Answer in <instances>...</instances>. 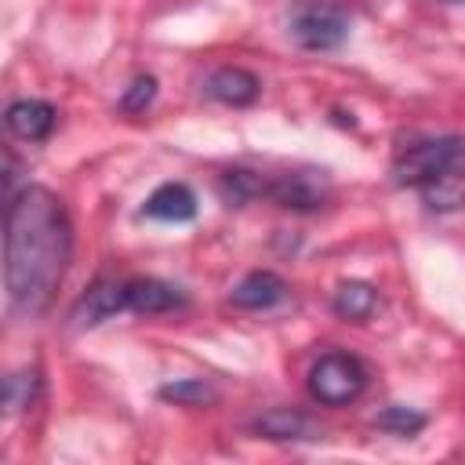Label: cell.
I'll list each match as a JSON object with an SVG mask.
<instances>
[{
	"mask_svg": "<svg viewBox=\"0 0 465 465\" xmlns=\"http://www.w3.org/2000/svg\"><path fill=\"white\" fill-rule=\"evenodd\" d=\"M73 258V225L65 203L44 189L25 185L4 203V287L18 316L51 309Z\"/></svg>",
	"mask_w": 465,
	"mask_h": 465,
	"instance_id": "6da1fadb",
	"label": "cell"
},
{
	"mask_svg": "<svg viewBox=\"0 0 465 465\" xmlns=\"http://www.w3.org/2000/svg\"><path fill=\"white\" fill-rule=\"evenodd\" d=\"M465 174V138L461 134H440L414 142L396 153L392 160V182L403 189H425L432 182L461 178Z\"/></svg>",
	"mask_w": 465,
	"mask_h": 465,
	"instance_id": "7a4b0ae2",
	"label": "cell"
},
{
	"mask_svg": "<svg viewBox=\"0 0 465 465\" xmlns=\"http://www.w3.org/2000/svg\"><path fill=\"white\" fill-rule=\"evenodd\" d=\"M309 396L323 407H345L363 396L367 389V367L349 352H323L309 367Z\"/></svg>",
	"mask_w": 465,
	"mask_h": 465,
	"instance_id": "3957f363",
	"label": "cell"
},
{
	"mask_svg": "<svg viewBox=\"0 0 465 465\" xmlns=\"http://www.w3.org/2000/svg\"><path fill=\"white\" fill-rule=\"evenodd\" d=\"M287 33L305 51H334L349 40V15L338 4L302 0V4L291 7Z\"/></svg>",
	"mask_w": 465,
	"mask_h": 465,
	"instance_id": "277c9868",
	"label": "cell"
},
{
	"mask_svg": "<svg viewBox=\"0 0 465 465\" xmlns=\"http://www.w3.org/2000/svg\"><path fill=\"white\" fill-rule=\"evenodd\" d=\"M265 196L287 211H320L331 200V178L327 171H316V167L283 171L265 182Z\"/></svg>",
	"mask_w": 465,
	"mask_h": 465,
	"instance_id": "5b68a950",
	"label": "cell"
},
{
	"mask_svg": "<svg viewBox=\"0 0 465 465\" xmlns=\"http://www.w3.org/2000/svg\"><path fill=\"white\" fill-rule=\"evenodd\" d=\"M116 312H127V280H98L76 298L69 312V327L87 331V327L113 320Z\"/></svg>",
	"mask_w": 465,
	"mask_h": 465,
	"instance_id": "8992f818",
	"label": "cell"
},
{
	"mask_svg": "<svg viewBox=\"0 0 465 465\" xmlns=\"http://www.w3.org/2000/svg\"><path fill=\"white\" fill-rule=\"evenodd\" d=\"M258 94H262V80L243 65H222L207 76V98H214L222 105L243 109V105H254Z\"/></svg>",
	"mask_w": 465,
	"mask_h": 465,
	"instance_id": "52a82bcc",
	"label": "cell"
},
{
	"mask_svg": "<svg viewBox=\"0 0 465 465\" xmlns=\"http://www.w3.org/2000/svg\"><path fill=\"white\" fill-rule=\"evenodd\" d=\"M4 120H7V131L15 138H22V142H44L54 131V124H58V109L51 102H44V98H22V102H11L7 105Z\"/></svg>",
	"mask_w": 465,
	"mask_h": 465,
	"instance_id": "ba28073f",
	"label": "cell"
},
{
	"mask_svg": "<svg viewBox=\"0 0 465 465\" xmlns=\"http://www.w3.org/2000/svg\"><path fill=\"white\" fill-rule=\"evenodd\" d=\"M185 305V294L163 280H153V276H134L127 280V312H138V316H156V312H171V309H182Z\"/></svg>",
	"mask_w": 465,
	"mask_h": 465,
	"instance_id": "9c48e42d",
	"label": "cell"
},
{
	"mask_svg": "<svg viewBox=\"0 0 465 465\" xmlns=\"http://www.w3.org/2000/svg\"><path fill=\"white\" fill-rule=\"evenodd\" d=\"M142 214L156 222H189L196 218V193L185 182H163L145 196Z\"/></svg>",
	"mask_w": 465,
	"mask_h": 465,
	"instance_id": "30bf717a",
	"label": "cell"
},
{
	"mask_svg": "<svg viewBox=\"0 0 465 465\" xmlns=\"http://www.w3.org/2000/svg\"><path fill=\"white\" fill-rule=\"evenodd\" d=\"M283 298H287V280L276 276V272H269V269L247 272V276L232 287V294H229V302H232L236 309H272V305H280Z\"/></svg>",
	"mask_w": 465,
	"mask_h": 465,
	"instance_id": "8fae6325",
	"label": "cell"
},
{
	"mask_svg": "<svg viewBox=\"0 0 465 465\" xmlns=\"http://www.w3.org/2000/svg\"><path fill=\"white\" fill-rule=\"evenodd\" d=\"M254 432L265 440H320L316 418H309L305 411H294V407H272V411L258 414Z\"/></svg>",
	"mask_w": 465,
	"mask_h": 465,
	"instance_id": "7c38bea8",
	"label": "cell"
},
{
	"mask_svg": "<svg viewBox=\"0 0 465 465\" xmlns=\"http://www.w3.org/2000/svg\"><path fill=\"white\" fill-rule=\"evenodd\" d=\"M331 305H334V312H338L341 320L360 323V320H367V316L374 312V305H378V291H374L371 283H363V280H345V283H338Z\"/></svg>",
	"mask_w": 465,
	"mask_h": 465,
	"instance_id": "4fadbf2b",
	"label": "cell"
},
{
	"mask_svg": "<svg viewBox=\"0 0 465 465\" xmlns=\"http://www.w3.org/2000/svg\"><path fill=\"white\" fill-rule=\"evenodd\" d=\"M265 182H269V178H262V174H254V171H247V167H229V171H222V178H218V193H222V200H225L229 207H243V203L265 196Z\"/></svg>",
	"mask_w": 465,
	"mask_h": 465,
	"instance_id": "5bb4252c",
	"label": "cell"
},
{
	"mask_svg": "<svg viewBox=\"0 0 465 465\" xmlns=\"http://www.w3.org/2000/svg\"><path fill=\"white\" fill-rule=\"evenodd\" d=\"M40 396V371H11L4 378V411L7 414H18L25 407H33Z\"/></svg>",
	"mask_w": 465,
	"mask_h": 465,
	"instance_id": "9a60e30c",
	"label": "cell"
},
{
	"mask_svg": "<svg viewBox=\"0 0 465 465\" xmlns=\"http://www.w3.org/2000/svg\"><path fill=\"white\" fill-rule=\"evenodd\" d=\"M160 400L178 403V407H203V403H214L218 392H214L203 378H185V381H167V385H160Z\"/></svg>",
	"mask_w": 465,
	"mask_h": 465,
	"instance_id": "2e32d148",
	"label": "cell"
},
{
	"mask_svg": "<svg viewBox=\"0 0 465 465\" xmlns=\"http://www.w3.org/2000/svg\"><path fill=\"white\" fill-rule=\"evenodd\" d=\"M421 200H425V207H429V211L447 214V211H458V207L465 203V185H461V178L432 182V185H425V189H421Z\"/></svg>",
	"mask_w": 465,
	"mask_h": 465,
	"instance_id": "e0dca14e",
	"label": "cell"
},
{
	"mask_svg": "<svg viewBox=\"0 0 465 465\" xmlns=\"http://www.w3.org/2000/svg\"><path fill=\"white\" fill-rule=\"evenodd\" d=\"M374 425H378V429H385V432H392V436H414V432H421V429H425V414H421V411H411V407L392 403V407H385V411L374 418Z\"/></svg>",
	"mask_w": 465,
	"mask_h": 465,
	"instance_id": "ac0fdd59",
	"label": "cell"
},
{
	"mask_svg": "<svg viewBox=\"0 0 465 465\" xmlns=\"http://www.w3.org/2000/svg\"><path fill=\"white\" fill-rule=\"evenodd\" d=\"M153 98H156V76L142 73V76H134L131 87L124 91V98H120V113H145V109L153 105Z\"/></svg>",
	"mask_w": 465,
	"mask_h": 465,
	"instance_id": "d6986e66",
	"label": "cell"
},
{
	"mask_svg": "<svg viewBox=\"0 0 465 465\" xmlns=\"http://www.w3.org/2000/svg\"><path fill=\"white\" fill-rule=\"evenodd\" d=\"M447 4H458V0H447Z\"/></svg>",
	"mask_w": 465,
	"mask_h": 465,
	"instance_id": "ffe728a7",
	"label": "cell"
}]
</instances>
